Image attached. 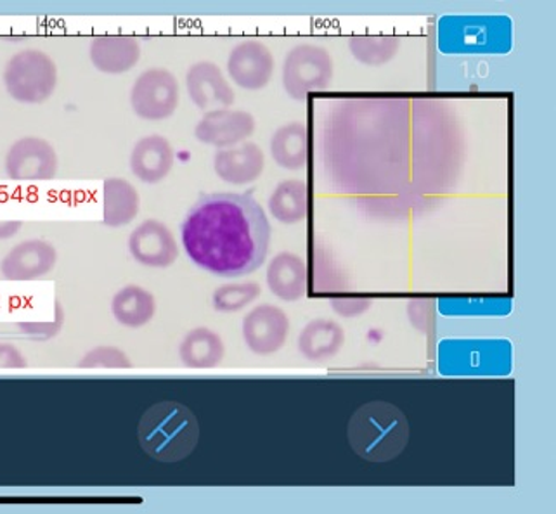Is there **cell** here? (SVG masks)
Wrapping results in <instances>:
<instances>
[{"instance_id": "6da1fadb", "label": "cell", "mask_w": 556, "mask_h": 514, "mask_svg": "<svg viewBox=\"0 0 556 514\" xmlns=\"http://www.w3.org/2000/svg\"><path fill=\"white\" fill-rule=\"evenodd\" d=\"M180 240L198 269L218 278H243L264 266L270 223L252 194H206L186 215Z\"/></svg>"}, {"instance_id": "7a4b0ae2", "label": "cell", "mask_w": 556, "mask_h": 514, "mask_svg": "<svg viewBox=\"0 0 556 514\" xmlns=\"http://www.w3.org/2000/svg\"><path fill=\"white\" fill-rule=\"evenodd\" d=\"M348 437L352 450L364 461L389 463L406 450L409 421L394 403L375 400L354 412Z\"/></svg>"}, {"instance_id": "3957f363", "label": "cell", "mask_w": 556, "mask_h": 514, "mask_svg": "<svg viewBox=\"0 0 556 514\" xmlns=\"http://www.w3.org/2000/svg\"><path fill=\"white\" fill-rule=\"evenodd\" d=\"M139 444L159 463H179L189 458L200 440V425L191 409L179 402H159L142 414Z\"/></svg>"}, {"instance_id": "277c9868", "label": "cell", "mask_w": 556, "mask_h": 514, "mask_svg": "<svg viewBox=\"0 0 556 514\" xmlns=\"http://www.w3.org/2000/svg\"><path fill=\"white\" fill-rule=\"evenodd\" d=\"M511 22L506 16L445 17L439 43L450 54H506L511 49Z\"/></svg>"}, {"instance_id": "5b68a950", "label": "cell", "mask_w": 556, "mask_h": 514, "mask_svg": "<svg viewBox=\"0 0 556 514\" xmlns=\"http://www.w3.org/2000/svg\"><path fill=\"white\" fill-rule=\"evenodd\" d=\"M4 86L17 103H46L56 90V63L37 49L17 52L5 66Z\"/></svg>"}, {"instance_id": "8992f818", "label": "cell", "mask_w": 556, "mask_h": 514, "mask_svg": "<svg viewBox=\"0 0 556 514\" xmlns=\"http://www.w3.org/2000/svg\"><path fill=\"white\" fill-rule=\"evenodd\" d=\"M333 77V57L328 49L317 43H299L282 63V87L295 101H304L314 90L328 89Z\"/></svg>"}, {"instance_id": "52a82bcc", "label": "cell", "mask_w": 556, "mask_h": 514, "mask_svg": "<svg viewBox=\"0 0 556 514\" xmlns=\"http://www.w3.org/2000/svg\"><path fill=\"white\" fill-rule=\"evenodd\" d=\"M179 98L176 75L165 68H150L134 83L130 106L141 120L162 121L176 113Z\"/></svg>"}, {"instance_id": "ba28073f", "label": "cell", "mask_w": 556, "mask_h": 514, "mask_svg": "<svg viewBox=\"0 0 556 514\" xmlns=\"http://www.w3.org/2000/svg\"><path fill=\"white\" fill-rule=\"evenodd\" d=\"M290 335V319L276 305L262 304L243 319V339L255 356H273Z\"/></svg>"}, {"instance_id": "9c48e42d", "label": "cell", "mask_w": 556, "mask_h": 514, "mask_svg": "<svg viewBox=\"0 0 556 514\" xmlns=\"http://www.w3.org/2000/svg\"><path fill=\"white\" fill-rule=\"evenodd\" d=\"M227 74L241 89H264L275 75V56L261 40H244L227 57Z\"/></svg>"}, {"instance_id": "30bf717a", "label": "cell", "mask_w": 556, "mask_h": 514, "mask_svg": "<svg viewBox=\"0 0 556 514\" xmlns=\"http://www.w3.org/2000/svg\"><path fill=\"white\" fill-rule=\"evenodd\" d=\"M5 174L13 180H51L58 174V155L48 141L23 138L5 156Z\"/></svg>"}, {"instance_id": "8fae6325", "label": "cell", "mask_w": 556, "mask_h": 514, "mask_svg": "<svg viewBox=\"0 0 556 514\" xmlns=\"http://www.w3.org/2000/svg\"><path fill=\"white\" fill-rule=\"evenodd\" d=\"M255 118L243 110H215L198 121L194 136L206 146L226 147L243 144L255 132Z\"/></svg>"}, {"instance_id": "7c38bea8", "label": "cell", "mask_w": 556, "mask_h": 514, "mask_svg": "<svg viewBox=\"0 0 556 514\" xmlns=\"http://www.w3.org/2000/svg\"><path fill=\"white\" fill-rule=\"evenodd\" d=\"M129 252L134 260L151 269H165L179 258V246L170 229L154 219L139 223L130 234Z\"/></svg>"}, {"instance_id": "4fadbf2b", "label": "cell", "mask_w": 556, "mask_h": 514, "mask_svg": "<svg viewBox=\"0 0 556 514\" xmlns=\"http://www.w3.org/2000/svg\"><path fill=\"white\" fill-rule=\"evenodd\" d=\"M186 89L194 106L203 112L227 110L235 104V90L223 69L212 61H200L186 75Z\"/></svg>"}, {"instance_id": "5bb4252c", "label": "cell", "mask_w": 556, "mask_h": 514, "mask_svg": "<svg viewBox=\"0 0 556 514\" xmlns=\"http://www.w3.org/2000/svg\"><path fill=\"white\" fill-rule=\"evenodd\" d=\"M58 261V252L51 243L30 240L14 246L4 260L0 261V272L9 281H34L48 275Z\"/></svg>"}, {"instance_id": "9a60e30c", "label": "cell", "mask_w": 556, "mask_h": 514, "mask_svg": "<svg viewBox=\"0 0 556 514\" xmlns=\"http://www.w3.org/2000/svg\"><path fill=\"white\" fill-rule=\"evenodd\" d=\"M264 168L266 156L255 142L218 150L214 158V170L218 179L232 185L252 184L261 179Z\"/></svg>"}, {"instance_id": "2e32d148", "label": "cell", "mask_w": 556, "mask_h": 514, "mask_svg": "<svg viewBox=\"0 0 556 514\" xmlns=\"http://www.w3.org/2000/svg\"><path fill=\"white\" fill-rule=\"evenodd\" d=\"M176 164L174 147L162 136H146L130 153V170L146 184H159L167 179Z\"/></svg>"}, {"instance_id": "e0dca14e", "label": "cell", "mask_w": 556, "mask_h": 514, "mask_svg": "<svg viewBox=\"0 0 556 514\" xmlns=\"http://www.w3.org/2000/svg\"><path fill=\"white\" fill-rule=\"evenodd\" d=\"M89 56L101 74H127L138 65L141 46L129 35H103L90 43Z\"/></svg>"}, {"instance_id": "ac0fdd59", "label": "cell", "mask_w": 556, "mask_h": 514, "mask_svg": "<svg viewBox=\"0 0 556 514\" xmlns=\"http://www.w3.org/2000/svg\"><path fill=\"white\" fill-rule=\"evenodd\" d=\"M307 264L291 252H282L267 267V286L282 301H299L307 295Z\"/></svg>"}, {"instance_id": "d6986e66", "label": "cell", "mask_w": 556, "mask_h": 514, "mask_svg": "<svg viewBox=\"0 0 556 514\" xmlns=\"http://www.w3.org/2000/svg\"><path fill=\"white\" fill-rule=\"evenodd\" d=\"M345 330L333 319H314L299 336L300 356L311 362H326L339 356L345 345Z\"/></svg>"}, {"instance_id": "ffe728a7", "label": "cell", "mask_w": 556, "mask_h": 514, "mask_svg": "<svg viewBox=\"0 0 556 514\" xmlns=\"http://www.w3.org/2000/svg\"><path fill=\"white\" fill-rule=\"evenodd\" d=\"M141 197L129 180H104L103 184V222L108 228H124L132 222L139 214Z\"/></svg>"}, {"instance_id": "44dd1931", "label": "cell", "mask_w": 556, "mask_h": 514, "mask_svg": "<svg viewBox=\"0 0 556 514\" xmlns=\"http://www.w3.org/2000/svg\"><path fill=\"white\" fill-rule=\"evenodd\" d=\"M179 357L186 368L214 369L226 357V345L215 331L194 327L180 342Z\"/></svg>"}, {"instance_id": "7402d4cb", "label": "cell", "mask_w": 556, "mask_h": 514, "mask_svg": "<svg viewBox=\"0 0 556 514\" xmlns=\"http://www.w3.org/2000/svg\"><path fill=\"white\" fill-rule=\"evenodd\" d=\"M270 155L285 170H302L308 159V130L300 121H290L270 139Z\"/></svg>"}, {"instance_id": "603a6c76", "label": "cell", "mask_w": 556, "mask_h": 514, "mask_svg": "<svg viewBox=\"0 0 556 514\" xmlns=\"http://www.w3.org/2000/svg\"><path fill=\"white\" fill-rule=\"evenodd\" d=\"M112 312L122 326L139 330L154 318L156 300L144 287L130 284L113 296Z\"/></svg>"}, {"instance_id": "cb8c5ba5", "label": "cell", "mask_w": 556, "mask_h": 514, "mask_svg": "<svg viewBox=\"0 0 556 514\" xmlns=\"http://www.w3.org/2000/svg\"><path fill=\"white\" fill-rule=\"evenodd\" d=\"M269 214L287 226L307 219L308 188L304 180L288 179L276 185L269 197Z\"/></svg>"}, {"instance_id": "d4e9b609", "label": "cell", "mask_w": 556, "mask_h": 514, "mask_svg": "<svg viewBox=\"0 0 556 514\" xmlns=\"http://www.w3.org/2000/svg\"><path fill=\"white\" fill-rule=\"evenodd\" d=\"M349 49L357 63L364 66H383L397 56L401 39L395 35H355Z\"/></svg>"}, {"instance_id": "484cf974", "label": "cell", "mask_w": 556, "mask_h": 514, "mask_svg": "<svg viewBox=\"0 0 556 514\" xmlns=\"http://www.w3.org/2000/svg\"><path fill=\"white\" fill-rule=\"evenodd\" d=\"M261 296L257 283L224 284L212 296V304L217 312L235 313L247 309Z\"/></svg>"}, {"instance_id": "4316f807", "label": "cell", "mask_w": 556, "mask_h": 514, "mask_svg": "<svg viewBox=\"0 0 556 514\" xmlns=\"http://www.w3.org/2000/svg\"><path fill=\"white\" fill-rule=\"evenodd\" d=\"M81 369H130L132 360L124 350L116 347H96L87 351L78 362Z\"/></svg>"}, {"instance_id": "83f0119b", "label": "cell", "mask_w": 556, "mask_h": 514, "mask_svg": "<svg viewBox=\"0 0 556 514\" xmlns=\"http://www.w3.org/2000/svg\"><path fill=\"white\" fill-rule=\"evenodd\" d=\"M372 301L369 298H334L331 307L342 318H359L371 309Z\"/></svg>"}, {"instance_id": "f1b7e54d", "label": "cell", "mask_w": 556, "mask_h": 514, "mask_svg": "<svg viewBox=\"0 0 556 514\" xmlns=\"http://www.w3.org/2000/svg\"><path fill=\"white\" fill-rule=\"evenodd\" d=\"M17 327L35 339L54 338L61 330V310L56 322H22Z\"/></svg>"}, {"instance_id": "f546056e", "label": "cell", "mask_w": 556, "mask_h": 514, "mask_svg": "<svg viewBox=\"0 0 556 514\" xmlns=\"http://www.w3.org/2000/svg\"><path fill=\"white\" fill-rule=\"evenodd\" d=\"M28 365L22 351L14 345L0 343V369H25Z\"/></svg>"}, {"instance_id": "4dcf8cb0", "label": "cell", "mask_w": 556, "mask_h": 514, "mask_svg": "<svg viewBox=\"0 0 556 514\" xmlns=\"http://www.w3.org/2000/svg\"><path fill=\"white\" fill-rule=\"evenodd\" d=\"M22 229V222H0V240H9Z\"/></svg>"}]
</instances>
